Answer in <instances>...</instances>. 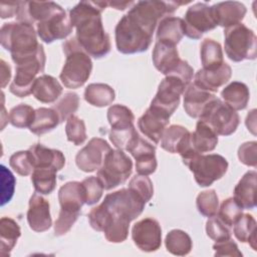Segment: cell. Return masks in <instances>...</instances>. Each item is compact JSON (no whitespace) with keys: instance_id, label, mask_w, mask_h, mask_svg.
<instances>
[{"instance_id":"cell-1","label":"cell","mask_w":257,"mask_h":257,"mask_svg":"<svg viewBox=\"0 0 257 257\" xmlns=\"http://www.w3.org/2000/svg\"><path fill=\"white\" fill-rule=\"evenodd\" d=\"M182 3L174 1H139L117 22L114 39L117 51L141 53L149 49L159 22L174 13Z\"/></svg>"},{"instance_id":"cell-2","label":"cell","mask_w":257,"mask_h":257,"mask_svg":"<svg viewBox=\"0 0 257 257\" xmlns=\"http://www.w3.org/2000/svg\"><path fill=\"white\" fill-rule=\"evenodd\" d=\"M106 6L107 2L80 1L69 11L70 22L76 29L77 42L93 58H101L110 51V39L101 20V12Z\"/></svg>"},{"instance_id":"cell-3","label":"cell","mask_w":257,"mask_h":257,"mask_svg":"<svg viewBox=\"0 0 257 257\" xmlns=\"http://www.w3.org/2000/svg\"><path fill=\"white\" fill-rule=\"evenodd\" d=\"M147 203L136 192L120 189L109 193L104 197L102 203L90 210L88 222L92 229L103 232L111 220H121L131 223L139 217Z\"/></svg>"},{"instance_id":"cell-4","label":"cell","mask_w":257,"mask_h":257,"mask_svg":"<svg viewBox=\"0 0 257 257\" xmlns=\"http://www.w3.org/2000/svg\"><path fill=\"white\" fill-rule=\"evenodd\" d=\"M0 42L4 49L10 51L14 63L35 55L41 46L33 25L22 22L4 23L0 30Z\"/></svg>"},{"instance_id":"cell-5","label":"cell","mask_w":257,"mask_h":257,"mask_svg":"<svg viewBox=\"0 0 257 257\" xmlns=\"http://www.w3.org/2000/svg\"><path fill=\"white\" fill-rule=\"evenodd\" d=\"M62 48L66 58L59 78L65 87L78 88L89 78L92 70V61L75 37L66 40L62 44Z\"/></svg>"},{"instance_id":"cell-6","label":"cell","mask_w":257,"mask_h":257,"mask_svg":"<svg viewBox=\"0 0 257 257\" xmlns=\"http://www.w3.org/2000/svg\"><path fill=\"white\" fill-rule=\"evenodd\" d=\"M225 52L234 62L246 59L253 60L257 56V38L253 30L242 23L225 28Z\"/></svg>"},{"instance_id":"cell-7","label":"cell","mask_w":257,"mask_h":257,"mask_svg":"<svg viewBox=\"0 0 257 257\" xmlns=\"http://www.w3.org/2000/svg\"><path fill=\"white\" fill-rule=\"evenodd\" d=\"M133 171V162L122 150H109L104 156L96 177L104 190H111L123 184Z\"/></svg>"},{"instance_id":"cell-8","label":"cell","mask_w":257,"mask_h":257,"mask_svg":"<svg viewBox=\"0 0 257 257\" xmlns=\"http://www.w3.org/2000/svg\"><path fill=\"white\" fill-rule=\"evenodd\" d=\"M45 61V52L41 44L35 55L16 62L15 76L9 86L10 92L18 97H25L32 93L33 83L37 78L36 75L44 70Z\"/></svg>"},{"instance_id":"cell-9","label":"cell","mask_w":257,"mask_h":257,"mask_svg":"<svg viewBox=\"0 0 257 257\" xmlns=\"http://www.w3.org/2000/svg\"><path fill=\"white\" fill-rule=\"evenodd\" d=\"M199 119L206 122L218 136L224 137L235 133L240 122L239 114L217 96L207 104Z\"/></svg>"},{"instance_id":"cell-10","label":"cell","mask_w":257,"mask_h":257,"mask_svg":"<svg viewBox=\"0 0 257 257\" xmlns=\"http://www.w3.org/2000/svg\"><path fill=\"white\" fill-rule=\"evenodd\" d=\"M185 165L193 173L196 183L200 187H209L220 180L228 170L227 160L218 154L197 155Z\"/></svg>"},{"instance_id":"cell-11","label":"cell","mask_w":257,"mask_h":257,"mask_svg":"<svg viewBox=\"0 0 257 257\" xmlns=\"http://www.w3.org/2000/svg\"><path fill=\"white\" fill-rule=\"evenodd\" d=\"M187 84L177 75H167L159 84L158 91L153 98L150 107L161 111L171 117L178 108L182 94H184Z\"/></svg>"},{"instance_id":"cell-12","label":"cell","mask_w":257,"mask_h":257,"mask_svg":"<svg viewBox=\"0 0 257 257\" xmlns=\"http://www.w3.org/2000/svg\"><path fill=\"white\" fill-rule=\"evenodd\" d=\"M184 35L198 40L204 33L217 27L211 6L207 3L198 2L188 8L184 19Z\"/></svg>"},{"instance_id":"cell-13","label":"cell","mask_w":257,"mask_h":257,"mask_svg":"<svg viewBox=\"0 0 257 257\" xmlns=\"http://www.w3.org/2000/svg\"><path fill=\"white\" fill-rule=\"evenodd\" d=\"M72 24L69 16L61 7L59 10L37 23L36 32L40 40L52 43L55 40L65 39L72 32Z\"/></svg>"},{"instance_id":"cell-14","label":"cell","mask_w":257,"mask_h":257,"mask_svg":"<svg viewBox=\"0 0 257 257\" xmlns=\"http://www.w3.org/2000/svg\"><path fill=\"white\" fill-rule=\"evenodd\" d=\"M135 245L144 252L157 251L162 244V228L153 218H145L137 222L132 229Z\"/></svg>"},{"instance_id":"cell-15","label":"cell","mask_w":257,"mask_h":257,"mask_svg":"<svg viewBox=\"0 0 257 257\" xmlns=\"http://www.w3.org/2000/svg\"><path fill=\"white\" fill-rule=\"evenodd\" d=\"M111 150L108 143L101 138H92L75 156V164L79 170L92 173L98 170L106 153Z\"/></svg>"},{"instance_id":"cell-16","label":"cell","mask_w":257,"mask_h":257,"mask_svg":"<svg viewBox=\"0 0 257 257\" xmlns=\"http://www.w3.org/2000/svg\"><path fill=\"white\" fill-rule=\"evenodd\" d=\"M127 152L136 160V171L139 175L149 176L153 174L158 166L156 159V148L147 140L141 138L133 143Z\"/></svg>"},{"instance_id":"cell-17","label":"cell","mask_w":257,"mask_h":257,"mask_svg":"<svg viewBox=\"0 0 257 257\" xmlns=\"http://www.w3.org/2000/svg\"><path fill=\"white\" fill-rule=\"evenodd\" d=\"M27 222L30 229L38 233L47 231L52 225L50 205L46 199L38 194H33L29 199Z\"/></svg>"},{"instance_id":"cell-18","label":"cell","mask_w":257,"mask_h":257,"mask_svg":"<svg viewBox=\"0 0 257 257\" xmlns=\"http://www.w3.org/2000/svg\"><path fill=\"white\" fill-rule=\"evenodd\" d=\"M61 8L55 2H31L19 1L16 18L18 22L33 25L40 22Z\"/></svg>"},{"instance_id":"cell-19","label":"cell","mask_w":257,"mask_h":257,"mask_svg":"<svg viewBox=\"0 0 257 257\" xmlns=\"http://www.w3.org/2000/svg\"><path fill=\"white\" fill-rule=\"evenodd\" d=\"M169 122L170 117L168 115L149 107L139 118L138 127L145 137L157 145L160 143Z\"/></svg>"},{"instance_id":"cell-20","label":"cell","mask_w":257,"mask_h":257,"mask_svg":"<svg viewBox=\"0 0 257 257\" xmlns=\"http://www.w3.org/2000/svg\"><path fill=\"white\" fill-rule=\"evenodd\" d=\"M58 201L60 211L79 215L81 207L85 204V191L82 183L72 181L61 186L58 191Z\"/></svg>"},{"instance_id":"cell-21","label":"cell","mask_w":257,"mask_h":257,"mask_svg":"<svg viewBox=\"0 0 257 257\" xmlns=\"http://www.w3.org/2000/svg\"><path fill=\"white\" fill-rule=\"evenodd\" d=\"M217 25L228 28L241 23L246 15V7L238 1H225L211 6Z\"/></svg>"},{"instance_id":"cell-22","label":"cell","mask_w":257,"mask_h":257,"mask_svg":"<svg viewBox=\"0 0 257 257\" xmlns=\"http://www.w3.org/2000/svg\"><path fill=\"white\" fill-rule=\"evenodd\" d=\"M232 76V69L229 64L224 62L219 68L213 70L199 69L194 77V84L199 88L209 92L218 91Z\"/></svg>"},{"instance_id":"cell-23","label":"cell","mask_w":257,"mask_h":257,"mask_svg":"<svg viewBox=\"0 0 257 257\" xmlns=\"http://www.w3.org/2000/svg\"><path fill=\"white\" fill-rule=\"evenodd\" d=\"M152 55L155 67L164 75L172 73L182 60L176 45L163 41H157L155 43Z\"/></svg>"},{"instance_id":"cell-24","label":"cell","mask_w":257,"mask_h":257,"mask_svg":"<svg viewBox=\"0 0 257 257\" xmlns=\"http://www.w3.org/2000/svg\"><path fill=\"white\" fill-rule=\"evenodd\" d=\"M29 154L34 169L49 168L57 172L65 165V157L62 152L54 149H49L41 144H35L29 149Z\"/></svg>"},{"instance_id":"cell-25","label":"cell","mask_w":257,"mask_h":257,"mask_svg":"<svg viewBox=\"0 0 257 257\" xmlns=\"http://www.w3.org/2000/svg\"><path fill=\"white\" fill-rule=\"evenodd\" d=\"M214 97L216 96L213 93L190 83L184 92V109L189 116L200 117L207 104Z\"/></svg>"},{"instance_id":"cell-26","label":"cell","mask_w":257,"mask_h":257,"mask_svg":"<svg viewBox=\"0 0 257 257\" xmlns=\"http://www.w3.org/2000/svg\"><path fill=\"white\" fill-rule=\"evenodd\" d=\"M256 178L255 171H248L234 188V200L244 209L256 207Z\"/></svg>"},{"instance_id":"cell-27","label":"cell","mask_w":257,"mask_h":257,"mask_svg":"<svg viewBox=\"0 0 257 257\" xmlns=\"http://www.w3.org/2000/svg\"><path fill=\"white\" fill-rule=\"evenodd\" d=\"M61 93L62 85L51 75H40L33 83L32 94L40 102L52 103L61 95Z\"/></svg>"},{"instance_id":"cell-28","label":"cell","mask_w":257,"mask_h":257,"mask_svg":"<svg viewBox=\"0 0 257 257\" xmlns=\"http://www.w3.org/2000/svg\"><path fill=\"white\" fill-rule=\"evenodd\" d=\"M218 144V135L204 121L198 120L195 132L191 133V145L197 154L212 152Z\"/></svg>"},{"instance_id":"cell-29","label":"cell","mask_w":257,"mask_h":257,"mask_svg":"<svg viewBox=\"0 0 257 257\" xmlns=\"http://www.w3.org/2000/svg\"><path fill=\"white\" fill-rule=\"evenodd\" d=\"M184 36V22L182 18L166 16L158 24L157 41L177 45Z\"/></svg>"},{"instance_id":"cell-30","label":"cell","mask_w":257,"mask_h":257,"mask_svg":"<svg viewBox=\"0 0 257 257\" xmlns=\"http://www.w3.org/2000/svg\"><path fill=\"white\" fill-rule=\"evenodd\" d=\"M224 102L233 110L244 109L249 101L250 92L248 86L240 81H232L221 91Z\"/></svg>"},{"instance_id":"cell-31","label":"cell","mask_w":257,"mask_h":257,"mask_svg":"<svg viewBox=\"0 0 257 257\" xmlns=\"http://www.w3.org/2000/svg\"><path fill=\"white\" fill-rule=\"evenodd\" d=\"M21 236V230L16 221L9 217H2L0 220V244L1 255L9 256L10 252Z\"/></svg>"},{"instance_id":"cell-32","label":"cell","mask_w":257,"mask_h":257,"mask_svg":"<svg viewBox=\"0 0 257 257\" xmlns=\"http://www.w3.org/2000/svg\"><path fill=\"white\" fill-rule=\"evenodd\" d=\"M60 123L59 115L52 107H39L35 109V117L29 131L37 136H41L54 130Z\"/></svg>"},{"instance_id":"cell-33","label":"cell","mask_w":257,"mask_h":257,"mask_svg":"<svg viewBox=\"0 0 257 257\" xmlns=\"http://www.w3.org/2000/svg\"><path fill=\"white\" fill-rule=\"evenodd\" d=\"M115 98L114 90L105 83H90L84 90V99L96 107H104L112 103Z\"/></svg>"},{"instance_id":"cell-34","label":"cell","mask_w":257,"mask_h":257,"mask_svg":"<svg viewBox=\"0 0 257 257\" xmlns=\"http://www.w3.org/2000/svg\"><path fill=\"white\" fill-rule=\"evenodd\" d=\"M200 55L203 69H217L224 63L221 44L214 39L206 38L203 40L201 44Z\"/></svg>"},{"instance_id":"cell-35","label":"cell","mask_w":257,"mask_h":257,"mask_svg":"<svg viewBox=\"0 0 257 257\" xmlns=\"http://www.w3.org/2000/svg\"><path fill=\"white\" fill-rule=\"evenodd\" d=\"M106 116L111 127L110 131L120 132L135 127V115L133 111L125 105L113 104L109 106Z\"/></svg>"},{"instance_id":"cell-36","label":"cell","mask_w":257,"mask_h":257,"mask_svg":"<svg viewBox=\"0 0 257 257\" xmlns=\"http://www.w3.org/2000/svg\"><path fill=\"white\" fill-rule=\"evenodd\" d=\"M165 245L167 250L173 255L185 256L191 252L193 242L188 233L180 229H174L167 234Z\"/></svg>"},{"instance_id":"cell-37","label":"cell","mask_w":257,"mask_h":257,"mask_svg":"<svg viewBox=\"0 0 257 257\" xmlns=\"http://www.w3.org/2000/svg\"><path fill=\"white\" fill-rule=\"evenodd\" d=\"M235 237L242 243L248 242L253 250H256V221L250 214H242L234 223Z\"/></svg>"},{"instance_id":"cell-38","label":"cell","mask_w":257,"mask_h":257,"mask_svg":"<svg viewBox=\"0 0 257 257\" xmlns=\"http://www.w3.org/2000/svg\"><path fill=\"white\" fill-rule=\"evenodd\" d=\"M57 171L49 168H37L31 174V182L34 190L42 195L53 192L56 186Z\"/></svg>"},{"instance_id":"cell-39","label":"cell","mask_w":257,"mask_h":257,"mask_svg":"<svg viewBox=\"0 0 257 257\" xmlns=\"http://www.w3.org/2000/svg\"><path fill=\"white\" fill-rule=\"evenodd\" d=\"M190 132L183 125L172 124L165 130L161 139V147L165 151L171 154H177L178 147L180 146L183 139Z\"/></svg>"},{"instance_id":"cell-40","label":"cell","mask_w":257,"mask_h":257,"mask_svg":"<svg viewBox=\"0 0 257 257\" xmlns=\"http://www.w3.org/2000/svg\"><path fill=\"white\" fill-rule=\"evenodd\" d=\"M35 117V110L32 106L20 103L11 108L9 112L10 123L17 128L29 127Z\"/></svg>"},{"instance_id":"cell-41","label":"cell","mask_w":257,"mask_h":257,"mask_svg":"<svg viewBox=\"0 0 257 257\" xmlns=\"http://www.w3.org/2000/svg\"><path fill=\"white\" fill-rule=\"evenodd\" d=\"M196 206L204 217H213L219 210V199L215 190H206L201 192L196 199Z\"/></svg>"},{"instance_id":"cell-42","label":"cell","mask_w":257,"mask_h":257,"mask_svg":"<svg viewBox=\"0 0 257 257\" xmlns=\"http://www.w3.org/2000/svg\"><path fill=\"white\" fill-rule=\"evenodd\" d=\"M65 134L68 142L75 146L82 145L87 137L84 120L74 114L70 115L65 123Z\"/></svg>"},{"instance_id":"cell-43","label":"cell","mask_w":257,"mask_h":257,"mask_svg":"<svg viewBox=\"0 0 257 257\" xmlns=\"http://www.w3.org/2000/svg\"><path fill=\"white\" fill-rule=\"evenodd\" d=\"M79 97L75 92H66L63 96L56 102L52 108L56 110L59 115L60 122L67 120V118L72 115L78 108Z\"/></svg>"},{"instance_id":"cell-44","label":"cell","mask_w":257,"mask_h":257,"mask_svg":"<svg viewBox=\"0 0 257 257\" xmlns=\"http://www.w3.org/2000/svg\"><path fill=\"white\" fill-rule=\"evenodd\" d=\"M217 214L220 220L231 228L243 214V209L237 204L234 198L231 197L222 202Z\"/></svg>"},{"instance_id":"cell-45","label":"cell","mask_w":257,"mask_h":257,"mask_svg":"<svg viewBox=\"0 0 257 257\" xmlns=\"http://www.w3.org/2000/svg\"><path fill=\"white\" fill-rule=\"evenodd\" d=\"M206 233L208 237L214 240L215 242L228 240L231 238V235H232L230 227H228L225 223H223L217 215L210 217L207 220Z\"/></svg>"},{"instance_id":"cell-46","label":"cell","mask_w":257,"mask_h":257,"mask_svg":"<svg viewBox=\"0 0 257 257\" xmlns=\"http://www.w3.org/2000/svg\"><path fill=\"white\" fill-rule=\"evenodd\" d=\"M9 165L18 175L25 177L34 171L29 151H19L14 153L9 159Z\"/></svg>"},{"instance_id":"cell-47","label":"cell","mask_w":257,"mask_h":257,"mask_svg":"<svg viewBox=\"0 0 257 257\" xmlns=\"http://www.w3.org/2000/svg\"><path fill=\"white\" fill-rule=\"evenodd\" d=\"M85 191V204L88 206L96 204L103 193V186L99 179L94 176H90L85 178L82 182Z\"/></svg>"},{"instance_id":"cell-48","label":"cell","mask_w":257,"mask_h":257,"mask_svg":"<svg viewBox=\"0 0 257 257\" xmlns=\"http://www.w3.org/2000/svg\"><path fill=\"white\" fill-rule=\"evenodd\" d=\"M128 188L142 197L146 203H148L154 195L153 183L148 176L136 175L130 181Z\"/></svg>"},{"instance_id":"cell-49","label":"cell","mask_w":257,"mask_h":257,"mask_svg":"<svg viewBox=\"0 0 257 257\" xmlns=\"http://www.w3.org/2000/svg\"><path fill=\"white\" fill-rule=\"evenodd\" d=\"M1 174H2L1 206H4L13 197L16 182L13 174L8 169H6L4 165H1Z\"/></svg>"},{"instance_id":"cell-50","label":"cell","mask_w":257,"mask_h":257,"mask_svg":"<svg viewBox=\"0 0 257 257\" xmlns=\"http://www.w3.org/2000/svg\"><path fill=\"white\" fill-rule=\"evenodd\" d=\"M257 153V143L247 142L242 144L238 149V158L240 162L248 167L255 168L257 165L256 161Z\"/></svg>"},{"instance_id":"cell-51","label":"cell","mask_w":257,"mask_h":257,"mask_svg":"<svg viewBox=\"0 0 257 257\" xmlns=\"http://www.w3.org/2000/svg\"><path fill=\"white\" fill-rule=\"evenodd\" d=\"M78 216H79L78 214H72V213L60 211L58 218L54 223V234L56 236H62L66 234L74 225Z\"/></svg>"},{"instance_id":"cell-52","label":"cell","mask_w":257,"mask_h":257,"mask_svg":"<svg viewBox=\"0 0 257 257\" xmlns=\"http://www.w3.org/2000/svg\"><path fill=\"white\" fill-rule=\"evenodd\" d=\"M213 249L215 251V256H242V253L238 249L237 244L231 238L225 241L216 242L213 245Z\"/></svg>"},{"instance_id":"cell-53","label":"cell","mask_w":257,"mask_h":257,"mask_svg":"<svg viewBox=\"0 0 257 257\" xmlns=\"http://www.w3.org/2000/svg\"><path fill=\"white\" fill-rule=\"evenodd\" d=\"M19 1L18 2H12V3H1V18H11L13 16H16L17 9H18Z\"/></svg>"},{"instance_id":"cell-54","label":"cell","mask_w":257,"mask_h":257,"mask_svg":"<svg viewBox=\"0 0 257 257\" xmlns=\"http://www.w3.org/2000/svg\"><path fill=\"white\" fill-rule=\"evenodd\" d=\"M11 77V68L10 66L2 59L1 60V86L4 88L9 82Z\"/></svg>"},{"instance_id":"cell-55","label":"cell","mask_w":257,"mask_h":257,"mask_svg":"<svg viewBox=\"0 0 257 257\" xmlns=\"http://www.w3.org/2000/svg\"><path fill=\"white\" fill-rule=\"evenodd\" d=\"M108 6L116 9V10H124L125 8L130 7L131 5L134 4V2H117V1H112V2H107Z\"/></svg>"}]
</instances>
